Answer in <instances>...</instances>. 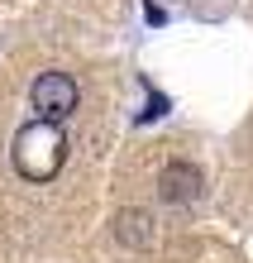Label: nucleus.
<instances>
[{
	"label": "nucleus",
	"instance_id": "1",
	"mask_svg": "<svg viewBox=\"0 0 253 263\" xmlns=\"http://www.w3.org/2000/svg\"><path fill=\"white\" fill-rule=\"evenodd\" d=\"M10 158H14V173L24 182H53L62 173V163H67V134H62V125L29 120V125H20V134H14Z\"/></svg>",
	"mask_w": 253,
	"mask_h": 263
},
{
	"label": "nucleus",
	"instance_id": "2",
	"mask_svg": "<svg viewBox=\"0 0 253 263\" xmlns=\"http://www.w3.org/2000/svg\"><path fill=\"white\" fill-rule=\"evenodd\" d=\"M76 82L67 72H43L34 86H29V105H34V120H48V125H62L76 110Z\"/></svg>",
	"mask_w": 253,
	"mask_h": 263
},
{
	"label": "nucleus",
	"instance_id": "3",
	"mask_svg": "<svg viewBox=\"0 0 253 263\" xmlns=\"http://www.w3.org/2000/svg\"><path fill=\"white\" fill-rule=\"evenodd\" d=\"M158 192H163V201H191V196H201V167L186 163V158L167 163L163 173H158Z\"/></svg>",
	"mask_w": 253,
	"mask_h": 263
}]
</instances>
